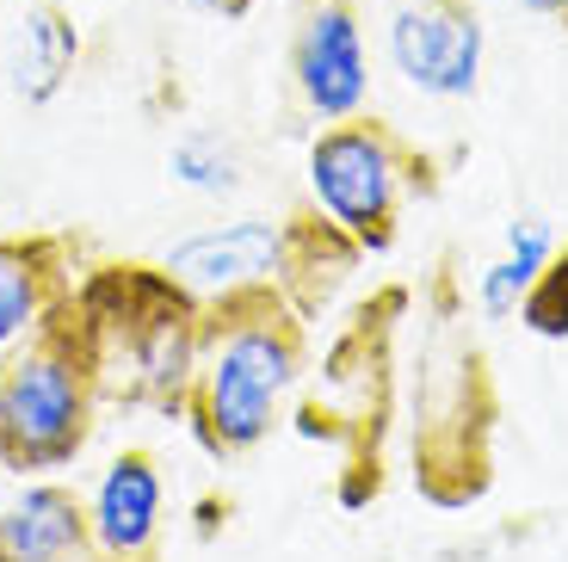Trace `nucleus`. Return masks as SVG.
I'll list each match as a JSON object with an SVG mask.
<instances>
[{
    "label": "nucleus",
    "mask_w": 568,
    "mask_h": 562,
    "mask_svg": "<svg viewBox=\"0 0 568 562\" xmlns=\"http://www.w3.org/2000/svg\"><path fill=\"white\" fill-rule=\"evenodd\" d=\"M526 7H531V13H544V19H562L568 0H526Z\"/></svg>",
    "instance_id": "obj_17"
},
{
    "label": "nucleus",
    "mask_w": 568,
    "mask_h": 562,
    "mask_svg": "<svg viewBox=\"0 0 568 562\" xmlns=\"http://www.w3.org/2000/svg\"><path fill=\"white\" fill-rule=\"evenodd\" d=\"M389 57L408 87L433 99H469L483 81V13L476 0H414L389 19Z\"/></svg>",
    "instance_id": "obj_6"
},
{
    "label": "nucleus",
    "mask_w": 568,
    "mask_h": 562,
    "mask_svg": "<svg viewBox=\"0 0 568 562\" xmlns=\"http://www.w3.org/2000/svg\"><path fill=\"white\" fill-rule=\"evenodd\" d=\"M185 291L211 303V297L247 291V284H278L284 272V223H229L211 235H192L161 260Z\"/></svg>",
    "instance_id": "obj_8"
},
{
    "label": "nucleus",
    "mask_w": 568,
    "mask_h": 562,
    "mask_svg": "<svg viewBox=\"0 0 568 562\" xmlns=\"http://www.w3.org/2000/svg\"><path fill=\"white\" fill-rule=\"evenodd\" d=\"M433 161L384 118H341L310 142V204L341 223L365 253H389L408 198H433Z\"/></svg>",
    "instance_id": "obj_3"
},
{
    "label": "nucleus",
    "mask_w": 568,
    "mask_h": 562,
    "mask_svg": "<svg viewBox=\"0 0 568 562\" xmlns=\"http://www.w3.org/2000/svg\"><path fill=\"white\" fill-rule=\"evenodd\" d=\"M0 562H93L87 501L62 482H31L0 513Z\"/></svg>",
    "instance_id": "obj_10"
},
{
    "label": "nucleus",
    "mask_w": 568,
    "mask_h": 562,
    "mask_svg": "<svg viewBox=\"0 0 568 562\" xmlns=\"http://www.w3.org/2000/svg\"><path fill=\"white\" fill-rule=\"evenodd\" d=\"M358 260H365V248H358L341 223H327L315 204H310V211H297V217H284V272H278V291L291 297V310H297L303 322H310V315H322L327 303H334V291L353 279Z\"/></svg>",
    "instance_id": "obj_11"
},
{
    "label": "nucleus",
    "mask_w": 568,
    "mask_h": 562,
    "mask_svg": "<svg viewBox=\"0 0 568 562\" xmlns=\"http://www.w3.org/2000/svg\"><path fill=\"white\" fill-rule=\"evenodd\" d=\"M93 562H161V464L155 451H118L93 489Z\"/></svg>",
    "instance_id": "obj_7"
},
{
    "label": "nucleus",
    "mask_w": 568,
    "mask_h": 562,
    "mask_svg": "<svg viewBox=\"0 0 568 562\" xmlns=\"http://www.w3.org/2000/svg\"><path fill=\"white\" fill-rule=\"evenodd\" d=\"M550 253H556V235L544 223H513L507 229V260H495V267L483 272V284H476L488 322H500V315H513L519 303H526V291L538 284V272H544Z\"/></svg>",
    "instance_id": "obj_13"
},
{
    "label": "nucleus",
    "mask_w": 568,
    "mask_h": 562,
    "mask_svg": "<svg viewBox=\"0 0 568 562\" xmlns=\"http://www.w3.org/2000/svg\"><path fill=\"white\" fill-rule=\"evenodd\" d=\"M74 291V241L31 229L0 235V359Z\"/></svg>",
    "instance_id": "obj_9"
},
{
    "label": "nucleus",
    "mask_w": 568,
    "mask_h": 562,
    "mask_svg": "<svg viewBox=\"0 0 568 562\" xmlns=\"http://www.w3.org/2000/svg\"><path fill=\"white\" fill-rule=\"evenodd\" d=\"M562 31H568V7H562Z\"/></svg>",
    "instance_id": "obj_18"
},
{
    "label": "nucleus",
    "mask_w": 568,
    "mask_h": 562,
    "mask_svg": "<svg viewBox=\"0 0 568 562\" xmlns=\"http://www.w3.org/2000/svg\"><path fill=\"white\" fill-rule=\"evenodd\" d=\"M291 93L315 124H341L365 112L371 57H365V0H297L291 13Z\"/></svg>",
    "instance_id": "obj_5"
},
{
    "label": "nucleus",
    "mask_w": 568,
    "mask_h": 562,
    "mask_svg": "<svg viewBox=\"0 0 568 562\" xmlns=\"http://www.w3.org/2000/svg\"><path fill=\"white\" fill-rule=\"evenodd\" d=\"M105 352L81 297H62L7 359H0V470L43 476L74 464L100 426Z\"/></svg>",
    "instance_id": "obj_2"
},
{
    "label": "nucleus",
    "mask_w": 568,
    "mask_h": 562,
    "mask_svg": "<svg viewBox=\"0 0 568 562\" xmlns=\"http://www.w3.org/2000/svg\"><path fill=\"white\" fill-rule=\"evenodd\" d=\"M168 173L180 185H192V192H235V185H242V161H235V149H229L223 137H211V130H192V137L173 142Z\"/></svg>",
    "instance_id": "obj_14"
},
{
    "label": "nucleus",
    "mask_w": 568,
    "mask_h": 562,
    "mask_svg": "<svg viewBox=\"0 0 568 562\" xmlns=\"http://www.w3.org/2000/svg\"><path fill=\"white\" fill-rule=\"evenodd\" d=\"M457 315H439L420 352V421H414V489L439 506H469L488 489V395L483 347L457 334Z\"/></svg>",
    "instance_id": "obj_4"
},
{
    "label": "nucleus",
    "mask_w": 568,
    "mask_h": 562,
    "mask_svg": "<svg viewBox=\"0 0 568 562\" xmlns=\"http://www.w3.org/2000/svg\"><path fill=\"white\" fill-rule=\"evenodd\" d=\"M192 13H204V19H247L254 13V0H185Z\"/></svg>",
    "instance_id": "obj_16"
},
{
    "label": "nucleus",
    "mask_w": 568,
    "mask_h": 562,
    "mask_svg": "<svg viewBox=\"0 0 568 562\" xmlns=\"http://www.w3.org/2000/svg\"><path fill=\"white\" fill-rule=\"evenodd\" d=\"M519 322L544 340H568V248H556L550 260H544L538 284H531L526 303H519Z\"/></svg>",
    "instance_id": "obj_15"
},
{
    "label": "nucleus",
    "mask_w": 568,
    "mask_h": 562,
    "mask_svg": "<svg viewBox=\"0 0 568 562\" xmlns=\"http://www.w3.org/2000/svg\"><path fill=\"white\" fill-rule=\"evenodd\" d=\"M199 328H204V352L185 421L216 464H229V458H247L272 433L284 395L303 378L310 328L278 284H247V291L211 297V303H199Z\"/></svg>",
    "instance_id": "obj_1"
},
{
    "label": "nucleus",
    "mask_w": 568,
    "mask_h": 562,
    "mask_svg": "<svg viewBox=\"0 0 568 562\" xmlns=\"http://www.w3.org/2000/svg\"><path fill=\"white\" fill-rule=\"evenodd\" d=\"M74 62H81V31H74V19L62 13L57 0L26 7V19L13 31V93L26 106H50L69 87Z\"/></svg>",
    "instance_id": "obj_12"
}]
</instances>
